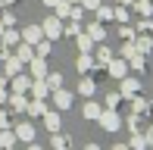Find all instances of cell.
<instances>
[{
    "label": "cell",
    "mask_w": 153,
    "mask_h": 150,
    "mask_svg": "<svg viewBox=\"0 0 153 150\" xmlns=\"http://www.w3.org/2000/svg\"><path fill=\"white\" fill-rule=\"evenodd\" d=\"M97 122H100V128H103V131H116V128H119V116H116L113 110H103Z\"/></svg>",
    "instance_id": "1"
},
{
    "label": "cell",
    "mask_w": 153,
    "mask_h": 150,
    "mask_svg": "<svg viewBox=\"0 0 153 150\" xmlns=\"http://www.w3.org/2000/svg\"><path fill=\"white\" fill-rule=\"evenodd\" d=\"M50 100H53V106H56V110H69V106H72V94L62 91V88H56V91L50 94Z\"/></svg>",
    "instance_id": "2"
},
{
    "label": "cell",
    "mask_w": 153,
    "mask_h": 150,
    "mask_svg": "<svg viewBox=\"0 0 153 150\" xmlns=\"http://www.w3.org/2000/svg\"><path fill=\"white\" fill-rule=\"evenodd\" d=\"M16 141H25V144H31V141H34V125H31V122L16 125Z\"/></svg>",
    "instance_id": "3"
},
{
    "label": "cell",
    "mask_w": 153,
    "mask_h": 150,
    "mask_svg": "<svg viewBox=\"0 0 153 150\" xmlns=\"http://www.w3.org/2000/svg\"><path fill=\"white\" fill-rule=\"evenodd\" d=\"M41 119H44V125H47V131H59V128H62V122H59V113H50V110H47L44 116H41Z\"/></svg>",
    "instance_id": "4"
},
{
    "label": "cell",
    "mask_w": 153,
    "mask_h": 150,
    "mask_svg": "<svg viewBox=\"0 0 153 150\" xmlns=\"http://www.w3.org/2000/svg\"><path fill=\"white\" fill-rule=\"evenodd\" d=\"M137 88H141V85H137V78H122V97H134V94H137Z\"/></svg>",
    "instance_id": "5"
},
{
    "label": "cell",
    "mask_w": 153,
    "mask_h": 150,
    "mask_svg": "<svg viewBox=\"0 0 153 150\" xmlns=\"http://www.w3.org/2000/svg\"><path fill=\"white\" fill-rule=\"evenodd\" d=\"M31 88H34V97H38V100H44V97H47V94H50V85H47V81H44V78H38V81H34V85H31Z\"/></svg>",
    "instance_id": "6"
},
{
    "label": "cell",
    "mask_w": 153,
    "mask_h": 150,
    "mask_svg": "<svg viewBox=\"0 0 153 150\" xmlns=\"http://www.w3.org/2000/svg\"><path fill=\"white\" fill-rule=\"evenodd\" d=\"M25 110H28V116H44L47 113V103H44V100H31Z\"/></svg>",
    "instance_id": "7"
},
{
    "label": "cell",
    "mask_w": 153,
    "mask_h": 150,
    "mask_svg": "<svg viewBox=\"0 0 153 150\" xmlns=\"http://www.w3.org/2000/svg\"><path fill=\"white\" fill-rule=\"evenodd\" d=\"M16 144V131H10V128H0V147H13Z\"/></svg>",
    "instance_id": "8"
},
{
    "label": "cell",
    "mask_w": 153,
    "mask_h": 150,
    "mask_svg": "<svg viewBox=\"0 0 153 150\" xmlns=\"http://www.w3.org/2000/svg\"><path fill=\"white\" fill-rule=\"evenodd\" d=\"M94 88H97V85H94V78H88V75L78 81V91L85 94V97H91V94H94Z\"/></svg>",
    "instance_id": "9"
},
{
    "label": "cell",
    "mask_w": 153,
    "mask_h": 150,
    "mask_svg": "<svg viewBox=\"0 0 153 150\" xmlns=\"http://www.w3.org/2000/svg\"><path fill=\"white\" fill-rule=\"evenodd\" d=\"M100 113H103V106L97 103V100H91V103L85 106V116H88V119H100Z\"/></svg>",
    "instance_id": "10"
},
{
    "label": "cell",
    "mask_w": 153,
    "mask_h": 150,
    "mask_svg": "<svg viewBox=\"0 0 153 150\" xmlns=\"http://www.w3.org/2000/svg\"><path fill=\"white\" fill-rule=\"evenodd\" d=\"M53 150H69V138H62L59 131H53V141H50Z\"/></svg>",
    "instance_id": "11"
},
{
    "label": "cell",
    "mask_w": 153,
    "mask_h": 150,
    "mask_svg": "<svg viewBox=\"0 0 153 150\" xmlns=\"http://www.w3.org/2000/svg\"><path fill=\"white\" fill-rule=\"evenodd\" d=\"M47 85H50V91L62 88V75H59V72H47Z\"/></svg>",
    "instance_id": "12"
},
{
    "label": "cell",
    "mask_w": 153,
    "mask_h": 150,
    "mask_svg": "<svg viewBox=\"0 0 153 150\" xmlns=\"http://www.w3.org/2000/svg\"><path fill=\"white\" fill-rule=\"evenodd\" d=\"M31 72H34V78H44V75H47V69H44L41 59H31Z\"/></svg>",
    "instance_id": "13"
},
{
    "label": "cell",
    "mask_w": 153,
    "mask_h": 150,
    "mask_svg": "<svg viewBox=\"0 0 153 150\" xmlns=\"http://www.w3.org/2000/svg\"><path fill=\"white\" fill-rule=\"evenodd\" d=\"M109 72L113 78H125V63H109Z\"/></svg>",
    "instance_id": "14"
},
{
    "label": "cell",
    "mask_w": 153,
    "mask_h": 150,
    "mask_svg": "<svg viewBox=\"0 0 153 150\" xmlns=\"http://www.w3.org/2000/svg\"><path fill=\"white\" fill-rule=\"evenodd\" d=\"M44 25H47V35H50V38H56V35H59V22H56V19H47Z\"/></svg>",
    "instance_id": "15"
},
{
    "label": "cell",
    "mask_w": 153,
    "mask_h": 150,
    "mask_svg": "<svg viewBox=\"0 0 153 150\" xmlns=\"http://www.w3.org/2000/svg\"><path fill=\"white\" fill-rule=\"evenodd\" d=\"M10 106H13V110H25L28 103H25V100L19 97V94H13V97H10Z\"/></svg>",
    "instance_id": "16"
},
{
    "label": "cell",
    "mask_w": 153,
    "mask_h": 150,
    "mask_svg": "<svg viewBox=\"0 0 153 150\" xmlns=\"http://www.w3.org/2000/svg\"><path fill=\"white\" fill-rule=\"evenodd\" d=\"M119 100H122V94H106V110H116Z\"/></svg>",
    "instance_id": "17"
},
{
    "label": "cell",
    "mask_w": 153,
    "mask_h": 150,
    "mask_svg": "<svg viewBox=\"0 0 153 150\" xmlns=\"http://www.w3.org/2000/svg\"><path fill=\"white\" fill-rule=\"evenodd\" d=\"M13 88H16V94L25 91V88H28V78H13Z\"/></svg>",
    "instance_id": "18"
},
{
    "label": "cell",
    "mask_w": 153,
    "mask_h": 150,
    "mask_svg": "<svg viewBox=\"0 0 153 150\" xmlns=\"http://www.w3.org/2000/svg\"><path fill=\"white\" fill-rule=\"evenodd\" d=\"M6 72H10V78H13V75L19 72V59H10V63H6Z\"/></svg>",
    "instance_id": "19"
},
{
    "label": "cell",
    "mask_w": 153,
    "mask_h": 150,
    "mask_svg": "<svg viewBox=\"0 0 153 150\" xmlns=\"http://www.w3.org/2000/svg\"><path fill=\"white\" fill-rule=\"evenodd\" d=\"M25 38H28V41H38L41 31H38V28H28V31H25Z\"/></svg>",
    "instance_id": "20"
},
{
    "label": "cell",
    "mask_w": 153,
    "mask_h": 150,
    "mask_svg": "<svg viewBox=\"0 0 153 150\" xmlns=\"http://www.w3.org/2000/svg\"><path fill=\"white\" fill-rule=\"evenodd\" d=\"M10 125V119H6V113H0V128H6Z\"/></svg>",
    "instance_id": "21"
},
{
    "label": "cell",
    "mask_w": 153,
    "mask_h": 150,
    "mask_svg": "<svg viewBox=\"0 0 153 150\" xmlns=\"http://www.w3.org/2000/svg\"><path fill=\"white\" fill-rule=\"evenodd\" d=\"M0 103H6V91H3V88H0Z\"/></svg>",
    "instance_id": "22"
},
{
    "label": "cell",
    "mask_w": 153,
    "mask_h": 150,
    "mask_svg": "<svg viewBox=\"0 0 153 150\" xmlns=\"http://www.w3.org/2000/svg\"><path fill=\"white\" fill-rule=\"evenodd\" d=\"M28 150H44V147H38V144H34V141H31V144H28Z\"/></svg>",
    "instance_id": "23"
},
{
    "label": "cell",
    "mask_w": 153,
    "mask_h": 150,
    "mask_svg": "<svg viewBox=\"0 0 153 150\" xmlns=\"http://www.w3.org/2000/svg\"><path fill=\"white\" fill-rule=\"evenodd\" d=\"M113 150H131V147H125V144H116V147H113Z\"/></svg>",
    "instance_id": "24"
},
{
    "label": "cell",
    "mask_w": 153,
    "mask_h": 150,
    "mask_svg": "<svg viewBox=\"0 0 153 150\" xmlns=\"http://www.w3.org/2000/svg\"><path fill=\"white\" fill-rule=\"evenodd\" d=\"M85 150H100V147H97V144H85Z\"/></svg>",
    "instance_id": "25"
},
{
    "label": "cell",
    "mask_w": 153,
    "mask_h": 150,
    "mask_svg": "<svg viewBox=\"0 0 153 150\" xmlns=\"http://www.w3.org/2000/svg\"><path fill=\"white\" fill-rule=\"evenodd\" d=\"M6 150H13V147H6Z\"/></svg>",
    "instance_id": "26"
}]
</instances>
